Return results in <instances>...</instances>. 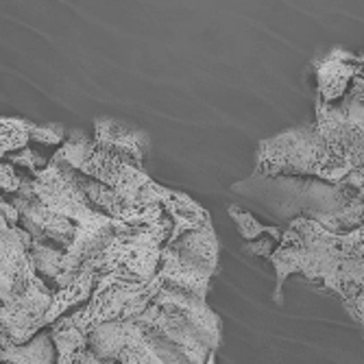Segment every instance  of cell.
Segmentation results:
<instances>
[{
    "instance_id": "cell-1",
    "label": "cell",
    "mask_w": 364,
    "mask_h": 364,
    "mask_svg": "<svg viewBox=\"0 0 364 364\" xmlns=\"http://www.w3.org/2000/svg\"><path fill=\"white\" fill-rule=\"evenodd\" d=\"M55 355L57 349L50 334H40L38 338L18 345L0 316V362H50Z\"/></svg>"
}]
</instances>
